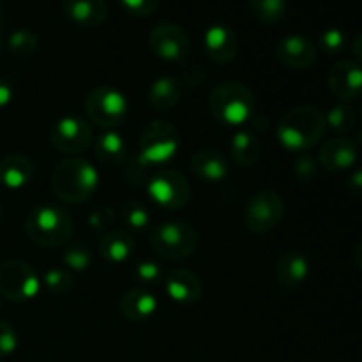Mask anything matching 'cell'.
Listing matches in <instances>:
<instances>
[{"instance_id": "d6986e66", "label": "cell", "mask_w": 362, "mask_h": 362, "mask_svg": "<svg viewBox=\"0 0 362 362\" xmlns=\"http://www.w3.org/2000/svg\"><path fill=\"white\" fill-rule=\"evenodd\" d=\"M310 276V262L300 251H286L276 264V279L286 290L297 288Z\"/></svg>"}, {"instance_id": "52a82bcc", "label": "cell", "mask_w": 362, "mask_h": 362, "mask_svg": "<svg viewBox=\"0 0 362 362\" xmlns=\"http://www.w3.org/2000/svg\"><path fill=\"white\" fill-rule=\"evenodd\" d=\"M85 112L95 126L113 129L126 117V95L115 87L99 85V87L92 88L85 98Z\"/></svg>"}, {"instance_id": "f546056e", "label": "cell", "mask_w": 362, "mask_h": 362, "mask_svg": "<svg viewBox=\"0 0 362 362\" xmlns=\"http://www.w3.org/2000/svg\"><path fill=\"white\" fill-rule=\"evenodd\" d=\"M39 46V39L34 32L25 30V28H20V30H14L13 34L7 39V48L18 59H28L30 55H34L35 49Z\"/></svg>"}, {"instance_id": "b9f144b4", "label": "cell", "mask_w": 362, "mask_h": 362, "mask_svg": "<svg viewBox=\"0 0 362 362\" xmlns=\"http://www.w3.org/2000/svg\"><path fill=\"white\" fill-rule=\"evenodd\" d=\"M352 52L362 62V32L359 35H356V39L352 41Z\"/></svg>"}, {"instance_id": "ba28073f", "label": "cell", "mask_w": 362, "mask_h": 362, "mask_svg": "<svg viewBox=\"0 0 362 362\" xmlns=\"http://www.w3.org/2000/svg\"><path fill=\"white\" fill-rule=\"evenodd\" d=\"M147 191L152 200L163 209H182L191 198V187L186 177L177 170H156L147 180Z\"/></svg>"}, {"instance_id": "ee69618b", "label": "cell", "mask_w": 362, "mask_h": 362, "mask_svg": "<svg viewBox=\"0 0 362 362\" xmlns=\"http://www.w3.org/2000/svg\"><path fill=\"white\" fill-rule=\"evenodd\" d=\"M4 27H6V20H4V16H2V14H0V30H2Z\"/></svg>"}, {"instance_id": "5bb4252c", "label": "cell", "mask_w": 362, "mask_h": 362, "mask_svg": "<svg viewBox=\"0 0 362 362\" xmlns=\"http://www.w3.org/2000/svg\"><path fill=\"white\" fill-rule=\"evenodd\" d=\"M329 88L341 101H352L362 94V67L352 60H341L329 71Z\"/></svg>"}, {"instance_id": "cb8c5ba5", "label": "cell", "mask_w": 362, "mask_h": 362, "mask_svg": "<svg viewBox=\"0 0 362 362\" xmlns=\"http://www.w3.org/2000/svg\"><path fill=\"white\" fill-rule=\"evenodd\" d=\"M134 253V239L124 230H110L99 243V255L110 264H122Z\"/></svg>"}, {"instance_id": "8992f818", "label": "cell", "mask_w": 362, "mask_h": 362, "mask_svg": "<svg viewBox=\"0 0 362 362\" xmlns=\"http://www.w3.org/2000/svg\"><path fill=\"white\" fill-rule=\"evenodd\" d=\"M180 147V133L168 120H152L140 136V158L151 166L163 165L177 154Z\"/></svg>"}, {"instance_id": "d4e9b609", "label": "cell", "mask_w": 362, "mask_h": 362, "mask_svg": "<svg viewBox=\"0 0 362 362\" xmlns=\"http://www.w3.org/2000/svg\"><path fill=\"white\" fill-rule=\"evenodd\" d=\"M230 154L237 165L247 168L260 159L262 144L257 134L251 131H237L230 141Z\"/></svg>"}, {"instance_id": "e0dca14e", "label": "cell", "mask_w": 362, "mask_h": 362, "mask_svg": "<svg viewBox=\"0 0 362 362\" xmlns=\"http://www.w3.org/2000/svg\"><path fill=\"white\" fill-rule=\"evenodd\" d=\"M165 290L175 303L189 304L198 303L204 296V285L194 272L187 269H173L165 276Z\"/></svg>"}, {"instance_id": "bcb514c9", "label": "cell", "mask_w": 362, "mask_h": 362, "mask_svg": "<svg viewBox=\"0 0 362 362\" xmlns=\"http://www.w3.org/2000/svg\"><path fill=\"white\" fill-rule=\"evenodd\" d=\"M0 308H2V296H0Z\"/></svg>"}, {"instance_id": "9c48e42d", "label": "cell", "mask_w": 362, "mask_h": 362, "mask_svg": "<svg viewBox=\"0 0 362 362\" xmlns=\"http://www.w3.org/2000/svg\"><path fill=\"white\" fill-rule=\"evenodd\" d=\"M39 278L34 269L21 260L0 264V296L13 303H27L37 296Z\"/></svg>"}, {"instance_id": "30bf717a", "label": "cell", "mask_w": 362, "mask_h": 362, "mask_svg": "<svg viewBox=\"0 0 362 362\" xmlns=\"http://www.w3.org/2000/svg\"><path fill=\"white\" fill-rule=\"evenodd\" d=\"M285 216V202L274 191H260L255 194L246 205L244 223L246 228L253 233L271 232L281 223Z\"/></svg>"}, {"instance_id": "ffe728a7", "label": "cell", "mask_w": 362, "mask_h": 362, "mask_svg": "<svg viewBox=\"0 0 362 362\" xmlns=\"http://www.w3.org/2000/svg\"><path fill=\"white\" fill-rule=\"evenodd\" d=\"M64 11L73 23L85 28H95L108 18V6L105 0H66Z\"/></svg>"}, {"instance_id": "e575fe53", "label": "cell", "mask_w": 362, "mask_h": 362, "mask_svg": "<svg viewBox=\"0 0 362 362\" xmlns=\"http://www.w3.org/2000/svg\"><path fill=\"white\" fill-rule=\"evenodd\" d=\"M120 6L131 16H151L158 11L159 0H120Z\"/></svg>"}, {"instance_id": "7bdbcfd3", "label": "cell", "mask_w": 362, "mask_h": 362, "mask_svg": "<svg viewBox=\"0 0 362 362\" xmlns=\"http://www.w3.org/2000/svg\"><path fill=\"white\" fill-rule=\"evenodd\" d=\"M354 262H356L357 269H361L362 271V243L356 247V253H354Z\"/></svg>"}, {"instance_id": "d6a6232c", "label": "cell", "mask_w": 362, "mask_h": 362, "mask_svg": "<svg viewBox=\"0 0 362 362\" xmlns=\"http://www.w3.org/2000/svg\"><path fill=\"white\" fill-rule=\"evenodd\" d=\"M345 45L346 35L339 28H327L325 32H322L320 39H318V46L327 55H338V53H341L345 49Z\"/></svg>"}, {"instance_id": "277c9868", "label": "cell", "mask_w": 362, "mask_h": 362, "mask_svg": "<svg viewBox=\"0 0 362 362\" xmlns=\"http://www.w3.org/2000/svg\"><path fill=\"white\" fill-rule=\"evenodd\" d=\"M27 235L41 247L66 246L74 232L73 219L59 207L42 205L28 214L25 223Z\"/></svg>"}, {"instance_id": "5b68a950", "label": "cell", "mask_w": 362, "mask_h": 362, "mask_svg": "<svg viewBox=\"0 0 362 362\" xmlns=\"http://www.w3.org/2000/svg\"><path fill=\"white\" fill-rule=\"evenodd\" d=\"M151 246L161 258L182 260L197 250L198 232L186 221L159 223L152 228Z\"/></svg>"}, {"instance_id": "ac0fdd59", "label": "cell", "mask_w": 362, "mask_h": 362, "mask_svg": "<svg viewBox=\"0 0 362 362\" xmlns=\"http://www.w3.org/2000/svg\"><path fill=\"white\" fill-rule=\"evenodd\" d=\"M191 172L194 173L198 180L209 184H218L228 177L230 166L225 156L218 151L204 148L198 151L189 161Z\"/></svg>"}, {"instance_id": "4fadbf2b", "label": "cell", "mask_w": 362, "mask_h": 362, "mask_svg": "<svg viewBox=\"0 0 362 362\" xmlns=\"http://www.w3.org/2000/svg\"><path fill=\"white\" fill-rule=\"evenodd\" d=\"M204 48L212 62L228 64L239 53V37L228 25L214 23L205 30Z\"/></svg>"}, {"instance_id": "74e56055", "label": "cell", "mask_w": 362, "mask_h": 362, "mask_svg": "<svg viewBox=\"0 0 362 362\" xmlns=\"http://www.w3.org/2000/svg\"><path fill=\"white\" fill-rule=\"evenodd\" d=\"M136 278L140 279L141 283H145V285H158L163 279L161 267H159L158 264H154V262H141L136 267Z\"/></svg>"}, {"instance_id": "6da1fadb", "label": "cell", "mask_w": 362, "mask_h": 362, "mask_svg": "<svg viewBox=\"0 0 362 362\" xmlns=\"http://www.w3.org/2000/svg\"><path fill=\"white\" fill-rule=\"evenodd\" d=\"M325 115L317 106H297L286 112L279 120L276 136L288 151L304 152L317 145L325 134Z\"/></svg>"}, {"instance_id": "7a4b0ae2", "label": "cell", "mask_w": 362, "mask_h": 362, "mask_svg": "<svg viewBox=\"0 0 362 362\" xmlns=\"http://www.w3.org/2000/svg\"><path fill=\"white\" fill-rule=\"evenodd\" d=\"M99 184L94 166L80 158L60 161L52 172V189L67 204H83L90 200Z\"/></svg>"}, {"instance_id": "7402d4cb", "label": "cell", "mask_w": 362, "mask_h": 362, "mask_svg": "<svg viewBox=\"0 0 362 362\" xmlns=\"http://www.w3.org/2000/svg\"><path fill=\"white\" fill-rule=\"evenodd\" d=\"M158 310V300L147 290L133 288L127 290L120 299V313L129 322H145Z\"/></svg>"}, {"instance_id": "603a6c76", "label": "cell", "mask_w": 362, "mask_h": 362, "mask_svg": "<svg viewBox=\"0 0 362 362\" xmlns=\"http://www.w3.org/2000/svg\"><path fill=\"white\" fill-rule=\"evenodd\" d=\"M182 98V81L173 76H163L156 80L148 88V105L156 112H168Z\"/></svg>"}, {"instance_id": "8fae6325", "label": "cell", "mask_w": 362, "mask_h": 362, "mask_svg": "<svg viewBox=\"0 0 362 362\" xmlns=\"http://www.w3.org/2000/svg\"><path fill=\"white\" fill-rule=\"evenodd\" d=\"M148 46L158 59L182 62L189 53V35L180 25L159 23L148 34Z\"/></svg>"}, {"instance_id": "2e32d148", "label": "cell", "mask_w": 362, "mask_h": 362, "mask_svg": "<svg viewBox=\"0 0 362 362\" xmlns=\"http://www.w3.org/2000/svg\"><path fill=\"white\" fill-rule=\"evenodd\" d=\"M276 57L288 69H308L317 59V48L304 35H286L276 45Z\"/></svg>"}, {"instance_id": "9a60e30c", "label": "cell", "mask_w": 362, "mask_h": 362, "mask_svg": "<svg viewBox=\"0 0 362 362\" xmlns=\"http://www.w3.org/2000/svg\"><path fill=\"white\" fill-rule=\"evenodd\" d=\"M359 158V145L350 138H332L322 145L318 152L320 166L327 172H345L352 168Z\"/></svg>"}, {"instance_id": "44dd1931", "label": "cell", "mask_w": 362, "mask_h": 362, "mask_svg": "<svg viewBox=\"0 0 362 362\" xmlns=\"http://www.w3.org/2000/svg\"><path fill=\"white\" fill-rule=\"evenodd\" d=\"M34 163L20 154H9L0 159V184L7 189H20L34 177Z\"/></svg>"}, {"instance_id": "83f0119b", "label": "cell", "mask_w": 362, "mask_h": 362, "mask_svg": "<svg viewBox=\"0 0 362 362\" xmlns=\"http://www.w3.org/2000/svg\"><path fill=\"white\" fill-rule=\"evenodd\" d=\"M62 260L71 271H87L92 264V251L85 243L69 240L64 247Z\"/></svg>"}, {"instance_id": "f35d334b", "label": "cell", "mask_w": 362, "mask_h": 362, "mask_svg": "<svg viewBox=\"0 0 362 362\" xmlns=\"http://www.w3.org/2000/svg\"><path fill=\"white\" fill-rule=\"evenodd\" d=\"M113 223H115V212H113V209L103 207L88 216V225L94 230H108Z\"/></svg>"}, {"instance_id": "7dc6e473", "label": "cell", "mask_w": 362, "mask_h": 362, "mask_svg": "<svg viewBox=\"0 0 362 362\" xmlns=\"http://www.w3.org/2000/svg\"><path fill=\"white\" fill-rule=\"evenodd\" d=\"M0 49H2V39H0Z\"/></svg>"}, {"instance_id": "f6af8a7d", "label": "cell", "mask_w": 362, "mask_h": 362, "mask_svg": "<svg viewBox=\"0 0 362 362\" xmlns=\"http://www.w3.org/2000/svg\"><path fill=\"white\" fill-rule=\"evenodd\" d=\"M2 214H4V211H2V205H0V219H2Z\"/></svg>"}, {"instance_id": "4316f807", "label": "cell", "mask_w": 362, "mask_h": 362, "mask_svg": "<svg viewBox=\"0 0 362 362\" xmlns=\"http://www.w3.org/2000/svg\"><path fill=\"white\" fill-rule=\"evenodd\" d=\"M253 16L267 25L279 23L288 9V0H247Z\"/></svg>"}, {"instance_id": "4dcf8cb0", "label": "cell", "mask_w": 362, "mask_h": 362, "mask_svg": "<svg viewBox=\"0 0 362 362\" xmlns=\"http://www.w3.org/2000/svg\"><path fill=\"white\" fill-rule=\"evenodd\" d=\"M122 221L126 223L129 228L144 230L145 226L151 223V214H148L147 207L136 200L126 202L122 207Z\"/></svg>"}, {"instance_id": "f1b7e54d", "label": "cell", "mask_w": 362, "mask_h": 362, "mask_svg": "<svg viewBox=\"0 0 362 362\" xmlns=\"http://www.w3.org/2000/svg\"><path fill=\"white\" fill-rule=\"evenodd\" d=\"M356 112H354L352 106L345 105V103L332 106V108L329 110L327 115H325V124H327L334 133L339 134L350 133V131L356 127Z\"/></svg>"}, {"instance_id": "c3c4849f", "label": "cell", "mask_w": 362, "mask_h": 362, "mask_svg": "<svg viewBox=\"0 0 362 362\" xmlns=\"http://www.w3.org/2000/svg\"><path fill=\"white\" fill-rule=\"evenodd\" d=\"M361 115H362V101H361Z\"/></svg>"}, {"instance_id": "60d3db41", "label": "cell", "mask_w": 362, "mask_h": 362, "mask_svg": "<svg viewBox=\"0 0 362 362\" xmlns=\"http://www.w3.org/2000/svg\"><path fill=\"white\" fill-rule=\"evenodd\" d=\"M349 189H350V193H354L356 197L362 198V168L356 170V172L350 175Z\"/></svg>"}, {"instance_id": "7c38bea8", "label": "cell", "mask_w": 362, "mask_h": 362, "mask_svg": "<svg viewBox=\"0 0 362 362\" xmlns=\"http://www.w3.org/2000/svg\"><path fill=\"white\" fill-rule=\"evenodd\" d=\"M52 145L62 154L83 152L92 141V127L81 117H64L53 126Z\"/></svg>"}, {"instance_id": "3957f363", "label": "cell", "mask_w": 362, "mask_h": 362, "mask_svg": "<svg viewBox=\"0 0 362 362\" xmlns=\"http://www.w3.org/2000/svg\"><path fill=\"white\" fill-rule=\"evenodd\" d=\"M209 110L219 124L228 127L250 122L255 113V95L239 81H225L216 85L209 98Z\"/></svg>"}, {"instance_id": "484cf974", "label": "cell", "mask_w": 362, "mask_h": 362, "mask_svg": "<svg viewBox=\"0 0 362 362\" xmlns=\"http://www.w3.org/2000/svg\"><path fill=\"white\" fill-rule=\"evenodd\" d=\"M95 158L105 166H119L126 159V140L117 131H106L95 140Z\"/></svg>"}, {"instance_id": "1f68e13d", "label": "cell", "mask_w": 362, "mask_h": 362, "mask_svg": "<svg viewBox=\"0 0 362 362\" xmlns=\"http://www.w3.org/2000/svg\"><path fill=\"white\" fill-rule=\"evenodd\" d=\"M45 285L55 296H66L73 290V276L67 269H49L45 274Z\"/></svg>"}, {"instance_id": "8d00e7d4", "label": "cell", "mask_w": 362, "mask_h": 362, "mask_svg": "<svg viewBox=\"0 0 362 362\" xmlns=\"http://www.w3.org/2000/svg\"><path fill=\"white\" fill-rule=\"evenodd\" d=\"M18 349V334L7 322L0 320V359L9 357Z\"/></svg>"}, {"instance_id": "836d02e7", "label": "cell", "mask_w": 362, "mask_h": 362, "mask_svg": "<svg viewBox=\"0 0 362 362\" xmlns=\"http://www.w3.org/2000/svg\"><path fill=\"white\" fill-rule=\"evenodd\" d=\"M293 175L300 184L313 182L318 175V165L310 154H300L293 163Z\"/></svg>"}, {"instance_id": "ab89813d", "label": "cell", "mask_w": 362, "mask_h": 362, "mask_svg": "<svg viewBox=\"0 0 362 362\" xmlns=\"http://www.w3.org/2000/svg\"><path fill=\"white\" fill-rule=\"evenodd\" d=\"M13 95H14V92H13V87L9 85V81H6L0 78V112H2V110H6L7 106L11 105V101H13Z\"/></svg>"}, {"instance_id": "d590c367", "label": "cell", "mask_w": 362, "mask_h": 362, "mask_svg": "<svg viewBox=\"0 0 362 362\" xmlns=\"http://www.w3.org/2000/svg\"><path fill=\"white\" fill-rule=\"evenodd\" d=\"M148 168H151V165L138 156V158H133L127 163L126 177L129 179L131 184H134V186H136V184H144L147 182L152 175V173L148 172Z\"/></svg>"}]
</instances>
